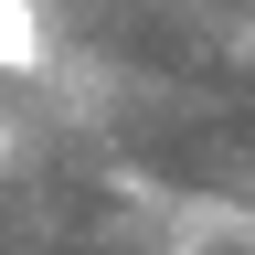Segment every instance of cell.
<instances>
[{
  "instance_id": "obj_1",
  "label": "cell",
  "mask_w": 255,
  "mask_h": 255,
  "mask_svg": "<svg viewBox=\"0 0 255 255\" xmlns=\"http://www.w3.org/2000/svg\"><path fill=\"white\" fill-rule=\"evenodd\" d=\"M43 53H53L43 0H0V75H43Z\"/></svg>"
},
{
  "instance_id": "obj_2",
  "label": "cell",
  "mask_w": 255,
  "mask_h": 255,
  "mask_svg": "<svg viewBox=\"0 0 255 255\" xmlns=\"http://www.w3.org/2000/svg\"><path fill=\"white\" fill-rule=\"evenodd\" d=\"M0 159H11V128H0Z\"/></svg>"
}]
</instances>
